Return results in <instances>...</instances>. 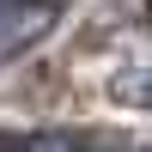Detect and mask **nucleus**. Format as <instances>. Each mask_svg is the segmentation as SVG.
I'll use <instances>...</instances> for the list:
<instances>
[{
  "label": "nucleus",
  "mask_w": 152,
  "mask_h": 152,
  "mask_svg": "<svg viewBox=\"0 0 152 152\" xmlns=\"http://www.w3.org/2000/svg\"><path fill=\"white\" fill-rule=\"evenodd\" d=\"M110 91H116L122 104H134V110L152 116V67H122L116 79H110Z\"/></svg>",
  "instance_id": "nucleus-1"
},
{
  "label": "nucleus",
  "mask_w": 152,
  "mask_h": 152,
  "mask_svg": "<svg viewBox=\"0 0 152 152\" xmlns=\"http://www.w3.org/2000/svg\"><path fill=\"white\" fill-rule=\"evenodd\" d=\"M31 152H91V146L73 134H43V140H31Z\"/></svg>",
  "instance_id": "nucleus-2"
}]
</instances>
